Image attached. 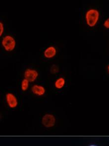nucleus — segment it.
<instances>
[{
  "label": "nucleus",
  "instance_id": "nucleus-1",
  "mask_svg": "<svg viewBox=\"0 0 109 146\" xmlns=\"http://www.w3.org/2000/svg\"><path fill=\"white\" fill-rule=\"evenodd\" d=\"M87 24L90 27H93L96 25L99 18V13L96 9H90L86 13Z\"/></svg>",
  "mask_w": 109,
  "mask_h": 146
},
{
  "label": "nucleus",
  "instance_id": "nucleus-2",
  "mask_svg": "<svg viewBox=\"0 0 109 146\" xmlns=\"http://www.w3.org/2000/svg\"><path fill=\"white\" fill-rule=\"evenodd\" d=\"M2 44L6 51H11L15 48L16 42L15 39L12 36L7 35L3 38Z\"/></svg>",
  "mask_w": 109,
  "mask_h": 146
},
{
  "label": "nucleus",
  "instance_id": "nucleus-3",
  "mask_svg": "<svg viewBox=\"0 0 109 146\" xmlns=\"http://www.w3.org/2000/svg\"><path fill=\"white\" fill-rule=\"evenodd\" d=\"M42 122L46 127H52L54 126L56 118L52 114H46L42 118Z\"/></svg>",
  "mask_w": 109,
  "mask_h": 146
},
{
  "label": "nucleus",
  "instance_id": "nucleus-4",
  "mask_svg": "<svg viewBox=\"0 0 109 146\" xmlns=\"http://www.w3.org/2000/svg\"><path fill=\"white\" fill-rule=\"evenodd\" d=\"M25 78L29 82H33L38 76V72L35 69H27L25 72Z\"/></svg>",
  "mask_w": 109,
  "mask_h": 146
},
{
  "label": "nucleus",
  "instance_id": "nucleus-5",
  "mask_svg": "<svg viewBox=\"0 0 109 146\" xmlns=\"http://www.w3.org/2000/svg\"><path fill=\"white\" fill-rule=\"evenodd\" d=\"M6 100L8 105L11 108H15L17 107L18 102L15 96L12 93H8L6 95Z\"/></svg>",
  "mask_w": 109,
  "mask_h": 146
},
{
  "label": "nucleus",
  "instance_id": "nucleus-6",
  "mask_svg": "<svg viewBox=\"0 0 109 146\" xmlns=\"http://www.w3.org/2000/svg\"><path fill=\"white\" fill-rule=\"evenodd\" d=\"M31 90L32 92L36 95L42 96L45 93V89L41 85H34L32 86Z\"/></svg>",
  "mask_w": 109,
  "mask_h": 146
},
{
  "label": "nucleus",
  "instance_id": "nucleus-7",
  "mask_svg": "<svg viewBox=\"0 0 109 146\" xmlns=\"http://www.w3.org/2000/svg\"><path fill=\"white\" fill-rule=\"evenodd\" d=\"M56 52V49L54 47L50 46L44 51V54L47 58H52L55 56Z\"/></svg>",
  "mask_w": 109,
  "mask_h": 146
},
{
  "label": "nucleus",
  "instance_id": "nucleus-8",
  "mask_svg": "<svg viewBox=\"0 0 109 146\" xmlns=\"http://www.w3.org/2000/svg\"><path fill=\"white\" fill-rule=\"evenodd\" d=\"M65 82H66L65 79L64 78L60 77L56 81V82L54 83V86L56 87V88L60 89L64 87L65 84Z\"/></svg>",
  "mask_w": 109,
  "mask_h": 146
},
{
  "label": "nucleus",
  "instance_id": "nucleus-9",
  "mask_svg": "<svg viewBox=\"0 0 109 146\" xmlns=\"http://www.w3.org/2000/svg\"><path fill=\"white\" fill-rule=\"evenodd\" d=\"M29 81L26 79H23L22 82H21V89L25 91L26 90H27L29 86Z\"/></svg>",
  "mask_w": 109,
  "mask_h": 146
},
{
  "label": "nucleus",
  "instance_id": "nucleus-10",
  "mask_svg": "<svg viewBox=\"0 0 109 146\" xmlns=\"http://www.w3.org/2000/svg\"><path fill=\"white\" fill-rule=\"evenodd\" d=\"M51 72L52 73H56L58 72V67L56 65H53L51 68Z\"/></svg>",
  "mask_w": 109,
  "mask_h": 146
},
{
  "label": "nucleus",
  "instance_id": "nucleus-11",
  "mask_svg": "<svg viewBox=\"0 0 109 146\" xmlns=\"http://www.w3.org/2000/svg\"><path fill=\"white\" fill-rule=\"evenodd\" d=\"M4 25L2 22H1L0 23V36H2L3 32H4Z\"/></svg>",
  "mask_w": 109,
  "mask_h": 146
},
{
  "label": "nucleus",
  "instance_id": "nucleus-12",
  "mask_svg": "<svg viewBox=\"0 0 109 146\" xmlns=\"http://www.w3.org/2000/svg\"><path fill=\"white\" fill-rule=\"evenodd\" d=\"M104 26H105L106 28H109V18L105 21L104 23Z\"/></svg>",
  "mask_w": 109,
  "mask_h": 146
},
{
  "label": "nucleus",
  "instance_id": "nucleus-13",
  "mask_svg": "<svg viewBox=\"0 0 109 146\" xmlns=\"http://www.w3.org/2000/svg\"><path fill=\"white\" fill-rule=\"evenodd\" d=\"M95 146V145H91V146Z\"/></svg>",
  "mask_w": 109,
  "mask_h": 146
},
{
  "label": "nucleus",
  "instance_id": "nucleus-14",
  "mask_svg": "<svg viewBox=\"0 0 109 146\" xmlns=\"http://www.w3.org/2000/svg\"><path fill=\"white\" fill-rule=\"evenodd\" d=\"M108 70H109V66H108Z\"/></svg>",
  "mask_w": 109,
  "mask_h": 146
}]
</instances>
